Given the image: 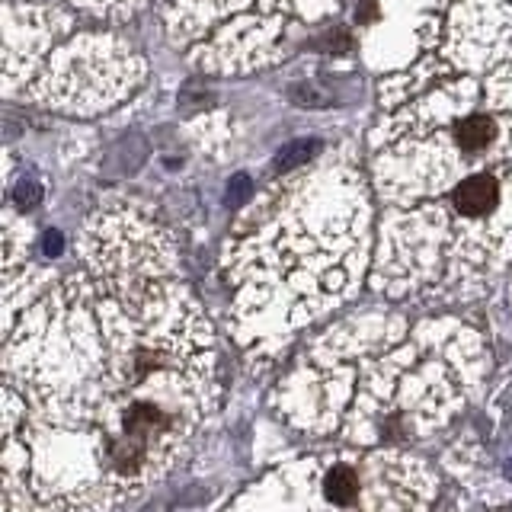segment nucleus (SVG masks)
<instances>
[{"mask_svg": "<svg viewBox=\"0 0 512 512\" xmlns=\"http://www.w3.org/2000/svg\"><path fill=\"white\" fill-rule=\"evenodd\" d=\"M218 410L215 340L180 285L68 279L7 330L4 512H112Z\"/></svg>", "mask_w": 512, "mask_h": 512, "instance_id": "nucleus-1", "label": "nucleus"}, {"mask_svg": "<svg viewBox=\"0 0 512 512\" xmlns=\"http://www.w3.org/2000/svg\"><path fill=\"white\" fill-rule=\"evenodd\" d=\"M484 375L487 349L471 327L362 317L304 349L276 407L288 426L314 439L404 448L439 436L471 404Z\"/></svg>", "mask_w": 512, "mask_h": 512, "instance_id": "nucleus-2", "label": "nucleus"}, {"mask_svg": "<svg viewBox=\"0 0 512 512\" xmlns=\"http://www.w3.org/2000/svg\"><path fill=\"white\" fill-rule=\"evenodd\" d=\"M439 474L404 448L340 445L272 468L224 512H432Z\"/></svg>", "mask_w": 512, "mask_h": 512, "instance_id": "nucleus-3", "label": "nucleus"}, {"mask_svg": "<svg viewBox=\"0 0 512 512\" xmlns=\"http://www.w3.org/2000/svg\"><path fill=\"white\" fill-rule=\"evenodd\" d=\"M503 205V183L496 173L474 170L452 189V212L464 224H484Z\"/></svg>", "mask_w": 512, "mask_h": 512, "instance_id": "nucleus-4", "label": "nucleus"}, {"mask_svg": "<svg viewBox=\"0 0 512 512\" xmlns=\"http://www.w3.org/2000/svg\"><path fill=\"white\" fill-rule=\"evenodd\" d=\"M452 141H455L458 154H464V157L484 154L500 141V119L487 116V112H468V116L455 122Z\"/></svg>", "mask_w": 512, "mask_h": 512, "instance_id": "nucleus-5", "label": "nucleus"}, {"mask_svg": "<svg viewBox=\"0 0 512 512\" xmlns=\"http://www.w3.org/2000/svg\"><path fill=\"white\" fill-rule=\"evenodd\" d=\"M16 202H20L23 208H32L39 202V186L36 183H23L20 189H16Z\"/></svg>", "mask_w": 512, "mask_h": 512, "instance_id": "nucleus-6", "label": "nucleus"}]
</instances>
